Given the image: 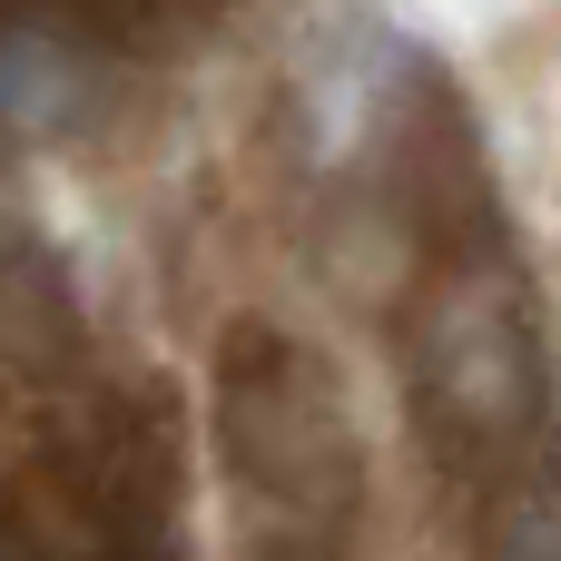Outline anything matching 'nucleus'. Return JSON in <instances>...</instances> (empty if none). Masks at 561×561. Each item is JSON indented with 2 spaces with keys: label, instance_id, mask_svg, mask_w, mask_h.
Instances as JSON below:
<instances>
[{
  "label": "nucleus",
  "instance_id": "obj_1",
  "mask_svg": "<svg viewBox=\"0 0 561 561\" xmlns=\"http://www.w3.org/2000/svg\"><path fill=\"white\" fill-rule=\"evenodd\" d=\"M414 385L444 434L463 444H523L542 424V335L503 276H444L414 325Z\"/></svg>",
  "mask_w": 561,
  "mask_h": 561
},
{
  "label": "nucleus",
  "instance_id": "obj_4",
  "mask_svg": "<svg viewBox=\"0 0 561 561\" xmlns=\"http://www.w3.org/2000/svg\"><path fill=\"white\" fill-rule=\"evenodd\" d=\"M483 561H561V473H523L493 493Z\"/></svg>",
  "mask_w": 561,
  "mask_h": 561
},
{
  "label": "nucleus",
  "instance_id": "obj_3",
  "mask_svg": "<svg viewBox=\"0 0 561 561\" xmlns=\"http://www.w3.org/2000/svg\"><path fill=\"white\" fill-rule=\"evenodd\" d=\"M99 99V59L59 20H0V138H59Z\"/></svg>",
  "mask_w": 561,
  "mask_h": 561
},
{
  "label": "nucleus",
  "instance_id": "obj_2",
  "mask_svg": "<svg viewBox=\"0 0 561 561\" xmlns=\"http://www.w3.org/2000/svg\"><path fill=\"white\" fill-rule=\"evenodd\" d=\"M394 89H404V49L365 20L325 30L296 69V99H306V128H316V158H355L385 118H394Z\"/></svg>",
  "mask_w": 561,
  "mask_h": 561
}]
</instances>
